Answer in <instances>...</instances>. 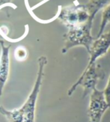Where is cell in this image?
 <instances>
[{"mask_svg":"<svg viewBox=\"0 0 110 122\" xmlns=\"http://www.w3.org/2000/svg\"><path fill=\"white\" fill-rule=\"evenodd\" d=\"M38 71L32 92H31L25 103L20 109L12 111L5 109L0 106V113L5 116L9 122H35V108L44 77V67L47 63L46 56H40L38 60Z\"/></svg>","mask_w":110,"mask_h":122,"instance_id":"1","label":"cell"},{"mask_svg":"<svg viewBox=\"0 0 110 122\" xmlns=\"http://www.w3.org/2000/svg\"><path fill=\"white\" fill-rule=\"evenodd\" d=\"M59 8L55 18L68 29L82 25L88 21H94L95 18L89 14L85 5L76 3V2L68 6H59Z\"/></svg>","mask_w":110,"mask_h":122,"instance_id":"2","label":"cell"},{"mask_svg":"<svg viewBox=\"0 0 110 122\" xmlns=\"http://www.w3.org/2000/svg\"><path fill=\"white\" fill-rule=\"evenodd\" d=\"M92 25L93 21H88L82 25L69 29L67 32L63 35L65 46L61 50L62 53H66L70 49L79 46L85 47L88 53L94 41L91 35Z\"/></svg>","mask_w":110,"mask_h":122,"instance_id":"3","label":"cell"},{"mask_svg":"<svg viewBox=\"0 0 110 122\" xmlns=\"http://www.w3.org/2000/svg\"><path fill=\"white\" fill-rule=\"evenodd\" d=\"M104 77L105 73L101 66L97 64V62H94L90 66L85 67L77 81L68 90L67 95L71 96L78 86H82L83 88L82 97L85 98L91 93L94 88H96L97 82L103 80Z\"/></svg>","mask_w":110,"mask_h":122,"instance_id":"4","label":"cell"},{"mask_svg":"<svg viewBox=\"0 0 110 122\" xmlns=\"http://www.w3.org/2000/svg\"><path fill=\"white\" fill-rule=\"evenodd\" d=\"M109 109L103 91L94 88L90 94L88 115L89 122H101L103 115Z\"/></svg>","mask_w":110,"mask_h":122,"instance_id":"5","label":"cell"},{"mask_svg":"<svg viewBox=\"0 0 110 122\" xmlns=\"http://www.w3.org/2000/svg\"><path fill=\"white\" fill-rule=\"evenodd\" d=\"M110 48V30L106 33H103L99 38L94 39L91 44L88 54L90 55L88 63L86 67L90 66L96 62L98 58L103 56L107 53Z\"/></svg>","mask_w":110,"mask_h":122,"instance_id":"6","label":"cell"},{"mask_svg":"<svg viewBox=\"0 0 110 122\" xmlns=\"http://www.w3.org/2000/svg\"><path fill=\"white\" fill-rule=\"evenodd\" d=\"M1 56H0V97L2 95L4 86H5L9 75L10 59L9 52L10 45H5V41L0 40Z\"/></svg>","mask_w":110,"mask_h":122,"instance_id":"7","label":"cell"},{"mask_svg":"<svg viewBox=\"0 0 110 122\" xmlns=\"http://www.w3.org/2000/svg\"><path fill=\"white\" fill-rule=\"evenodd\" d=\"M110 23V2L103 8V13H102V20L101 24L100 26V29L97 35V38H99L103 32L106 29V25Z\"/></svg>","mask_w":110,"mask_h":122,"instance_id":"8","label":"cell"},{"mask_svg":"<svg viewBox=\"0 0 110 122\" xmlns=\"http://www.w3.org/2000/svg\"><path fill=\"white\" fill-rule=\"evenodd\" d=\"M26 54H27L26 50L23 46L17 47V50H15V57L17 60L23 61V60L25 59Z\"/></svg>","mask_w":110,"mask_h":122,"instance_id":"9","label":"cell"},{"mask_svg":"<svg viewBox=\"0 0 110 122\" xmlns=\"http://www.w3.org/2000/svg\"><path fill=\"white\" fill-rule=\"evenodd\" d=\"M103 92V94L105 97V100H106V101L110 109V74H109V77L107 82V85Z\"/></svg>","mask_w":110,"mask_h":122,"instance_id":"10","label":"cell"},{"mask_svg":"<svg viewBox=\"0 0 110 122\" xmlns=\"http://www.w3.org/2000/svg\"><path fill=\"white\" fill-rule=\"evenodd\" d=\"M12 0H0V7L4 6L5 5H8L11 2Z\"/></svg>","mask_w":110,"mask_h":122,"instance_id":"11","label":"cell"}]
</instances>
